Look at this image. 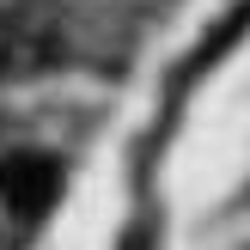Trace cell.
<instances>
[{
    "label": "cell",
    "mask_w": 250,
    "mask_h": 250,
    "mask_svg": "<svg viewBox=\"0 0 250 250\" xmlns=\"http://www.w3.org/2000/svg\"><path fill=\"white\" fill-rule=\"evenodd\" d=\"M61 195V165L49 153H6L0 159V202L19 220H43Z\"/></svg>",
    "instance_id": "obj_1"
},
{
    "label": "cell",
    "mask_w": 250,
    "mask_h": 250,
    "mask_svg": "<svg viewBox=\"0 0 250 250\" xmlns=\"http://www.w3.org/2000/svg\"><path fill=\"white\" fill-rule=\"evenodd\" d=\"M19 61H31V49H24L19 31H6V24H0V73H12Z\"/></svg>",
    "instance_id": "obj_2"
},
{
    "label": "cell",
    "mask_w": 250,
    "mask_h": 250,
    "mask_svg": "<svg viewBox=\"0 0 250 250\" xmlns=\"http://www.w3.org/2000/svg\"><path fill=\"white\" fill-rule=\"evenodd\" d=\"M141 244H146V238H141V232H134V238H128V250H141Z\"/></svg>",
    "instance_id": "obj_3"
}]
</instances>
